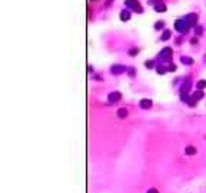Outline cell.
<instances>
[{
  "mask_svg": "<svg viewBox=\"0 0 206 193\" xmlns=\"http://www.w3.org/2000/svg\"><path fill=\"white\" fill-rule=\"evenodd\" d=\"M175 29L179 33H186L188 29H189V23H188L185 19H179V20H176V23H175Z\"/></svg>",
  "mask_w": 206,
  "mask_h": 193,
  "instance_id": "obj_1",
  "label": "cell"
},
{
  "mask_svg": "<svg viewBox=\"0 0 206 193\" xmlns=\"http://www.w3.org/2000/svg\"><path fill=\"white\" fill-rule=\"evenodd\" d=\"M125 4H126L128 7L133 9V10H137V13H142V7H140V4L137 0H125Z\"/></svg>",
  "mask_w": 206,
  "mask_h": 193,
  "instance_id": "obj_2",
  "label": "cell"
},
{
  "mask_svg": "<svg viewBox=\"0 0 206 193\" xmlns=\"http://www.w3.org/2000/svg\"><path fill=\"white\" fill-rule=\"evenodd\" d=\"M172 53L173 52L170 47H165V49L159 53V59H162V60H169V59L172 57Z\"/></svg>",
  "mask_w": 206,
  "mask_h": 193,
  "instance_id": "obj_3",
  "label": "cell"
},
{
  "mask_svg": "<svg viewBox=\"0 0 206 193\" xmlns=\"http://www.w3.org/2000/svg\"><path fill=\"white\" fill-rule=\"evenodd\" d=\"M185 20L189 23V26H195L196 22H198V16H196L195 13H190V14H188V16L185 17Z\"/></svg>",
  "mask_w": 206,
  "mask_h": 193,
  "instance_id": "obj_4",
  "label": "cell"
},
{
  "mask_svg": "<svg viewBox=\"0 0 206 193\" xmlns=\"http://www.w3.org/2000/svg\"><path fill=\"white\" fill-rule=\"evenodd\" d=\"M126 67H125V66H122V65H115L113 66V67H112V73L113 74H119V73H123V72H126Z\"/></svg>",
  "mask_w": 206,
  "mask_h": 193,
  "instance_id": "obj_5",
  "label": "cell"
},
{
  "mask_svg": "<svg viewBox=\"0 0 206 193\" xmlns=\"http://www.w3.org/2000/svg\"><path fill=\"white\" fill-rule=\"evenodd\" d=\"M120 97H122V96H120L119 92H112L110 95L107 96V100L110 103H115V102H117V100H120Z\"/></svg>",
  "mask_w": 206,
  "mask_h": 193,
  "instance_id": "obj_6",
  "label": "cell"
},
{
  "mask_svg": "<svg viewBox=\"0 0 206 193\" xmlns=\"http://www.w3.org/2000/svg\"><path fill=\"white\" fill-rule=\"evenodd\" d=\"M139 106L142 109H150L152 107V100H149V99H142L139 103Z\"/></svg>",
  "mask_w": 206,
  "mask_h": 193,
  "instance_id": "obj_7",
  "label": "cell"
},
{
  "mask_svg": "<svg viewBox=\"0 0 206 193\" xmlns=\"http://www.w3.org/2000/svg\"><path fill=\"white\" fill-rule=\"evenodd\" d=\"M155 10H156L157 13H165L166 12V4L162 3V2H159V3L155 4Z\"/></svg>",
  "mask_w": 206,
  "mask_h": 193,
  "instance_id": "obj_8",
  "label": "cell"
},
{
  "mask_svg": "<svg viewBox=\"0 0 206 193\" xmlns=\"http://www.w3.org/2000/svg\"><path fill=\"white\" fill-rule=\"evenodd\" d=\"M130 19V12H128V10H123V12L120 13V20L122 22H126Z\"/></svg>",
  "mask_w": 206,
  "mask_h": 193,
  "instance_id": "obj_9",
  "label": "cell"
},
{
  "mask_svg": "<svg viewBox=\"0 0 206 193\" xmlns=\"http://www.w3.org/2000/svg\"><path fill=\"white\" fill-rule=\"evenodd\" d=\"M128 115H129V112H128V109H125V107H122V109L117 110V116L122 117V119H123V117H128Z\"/></svg>",
  "mask_w": 206,
  "mask_h": 193,
  "instance_id": "obj_10",
  "label": "cell"
},
{
  "mask_svg": "<svg viewBox=\"0 0 206 193\" xmlns=\"http://www.w3.org/2000/svg\"><path fill=\"white\" fill-rule=\"evenodd\" d=\"M185 153L186 155H189V156H192V155L196 153V148H195V146H188V148L185 149Z\"/></svg>",
  "mask_w": 206,
  "mask_h": 193,
  "instance_id": "obj_11",
  "label": "cell"
},
{
  "mask_svg": "<svg viewBox=\"0 0 206 193\" xmlns=\"http://www.w3.org/2000/svg\"><path fill=\"white\" fill-rule=\"evenodd\" d=\"M190 85H192L190 82H186V85L182 87V95H188V92H189V89H190Z\"/></svg>",
  "mask_w": 206,
  "mask_h": 193,
  "instance_id": "obj_12",
  "label": "cell"
},
{
  "mask_svg": "<svg viewBox=\"0 0 206 193\" xmlns=\"http://www.w3.org/2000/svg\"><path fill=\"white\" fill-rule=\"evenodd\" d=\"M192 97L195 99V100H196V102H198L199 99H202L203 97V92H200V90H198V92H195L193 95H192Z\"/></svg>",
  "mask_w": 206,
  "mask_h": 193,
  "instance_id": "obj_13",
  "label": "cell"
},
{
  "mask_svg": "<svg viewBox=\"0 0 206 193\" xmlns=\"http://www.w3.org/2000/svg\"><path fill=\"white\" fill-rule=\"evenodd\" d=\"M180 60H182V63H183V65H192V63H193V59L188 57V56H183Z\"/></svg>",
  "mask_w": 206,
  "mask_h": 193,
  "instance_id": "obj_14",
  "label": "cell"
},
{
  "mask_svg": "<svg viewBox=\"0 0 206 193\" xmlns=\"http://www.w3.org/2000/svg\"><path fill=\"white\" fill-rule=\"evenodd\" d=\"M196 87H198L199 90L203 89V87H206V80H199V82L196 83Z\"/></svg>",
  "mask_w": 206,
  "mask_h": 193,
  "instance_id": "obj_15",
  "label": "cell"
},
{
  "mask_svg": "<svg viewBox=\"0 0 206 193\" xmlns=\"http://www.w3.org/2000/svg\"><path fill=\"white\" fill-rule=\"evenodd\" d=\"M170 37V30H165V32H163V34H162V40H168V39H169Z\"/></svg>",
  "mask_w": 206,
  "mask_h": 193,
  "instance_id": "obj_16",
  "label": "cell"
},
{
  "mask_svg": "<svg viewBox=\"0 0 206 193\" xmlns=\"http://www.w3.org/2000/svg\"><path fill=\"white\" fill-rule=\"evenodd\" d=\"M163 26H165V23H163V22H157L156 25H155V29H162Z\"/></svg>",
  "mask_w": 206,
  "mask_h": 193,
  "instance_id": "obj_17",
  "label": "cell"
},
{
  "mask_svg": "<svg viewBox=\"0 0 206 193\" xmlns=\"http://www.w3.org/2000/svg\"><path fill=\"white\" fill-rule=\"evenodd\" d=\"M166 70H165V67H160V66H159V67H157V73H160V74H163L165 73Z\"/></svg>",
  "mask_w": 206,
  "mask_h": 193,
  "instance_id": "obj_18",
  "label": "cell"
},
{
  "mask_svg": "<svg viewBox=\"0 0 206 193\" xmlns=\"http://www.w3.org/2000/svg\"><path fill=\"white\" fill-rule=\"evenodd\" d=\"M168 70H169V72H175V70H176V66H175V65H170L169 67H168Z\"/></svg>",
  "mask_w": 206,
  "mask_h": 193,
  "instance_id": "obj_19",
  "label": "cell"
},
{
  "mask_svg": "<svg viewBox=\"0 0 206 193\" xmlns=\"http://www.w3.org/2000/svg\"><path fill=\"white\" fill-rule=\"evenodd\" d=\"M148 193H159V190H157V189H149Z\"/></svg>",
  "mask_w": 206,
  "mask_h": 193,
  "instance_id": "obj_20",
  "label": "cell"
},
{
  "mask_svg": "<svg viewBox=\"0 0 206 193\" xmlns=\"http://www.w3.org/2000/svg\"><path fill=\"white\" fill-rule=\"evenodd\" d=\"M145 65H146V67H153V62H146Z\"/></svg>",
  "mask_w": 206,
  "mask_h": 193,
  "instance_id": "obj_21",
  "label": "cell"
},
{
  "mask_svg": "<svg viewBox=\"0 0 206 193\" xmlns=\"http://www.w3.org/2000/svg\"><path fill=\"white\" fill-rule=\"evenodd\" d=\"M129 73H130V76H133V74H135V70H133L132 67H130V70H129Z\"/></svg>",
  "mask_w": 206,
  "mask_h": 193,
  "instance_id": "obj_22",
  "label": "cell"
},
{
  "mask_svg": "<svg viewBox=\"0 0 206 193\" xmlns=\"http://www.w3.org/2000/svg\"><path fill=\"white\" fill-rule=\"evenodd\" d=\"M137 53V50L136 49H133V50H130V54H136Z\"/></svg>",
  "mask_w": 206,
  "mask_h": 193,
  "instance_id": "obj_23",
  "label": "cell"
},
{
  "mask_svg": "<svg viewBox=\"0 0 206 193\" xmlns=\"http://www.w3.org/2000/svg\"><path fill=\"white\" fill-rule=\"evenodd\" d=\"M92 2H96V0H92Z\"/></svg>",
  "mask_w": 206,
  "mask_h": 193,
  "instance_id": "obj_24",
  "label": "cell"
},
{
  "mask_svg": "<svg viewBox=\"0 0 206 193\" xmlns=\"http://www.w3.org/2000/svg\"><path fill=\"white\" fill-rule=\"evenodd\" d=\"M109 2H112V0H109Z\"/></svg>",
  "mask_w": 206,
  "mask_h": 193,
  "instance_id": "obj_25",
  "label": "cell"
}]
</instances>
